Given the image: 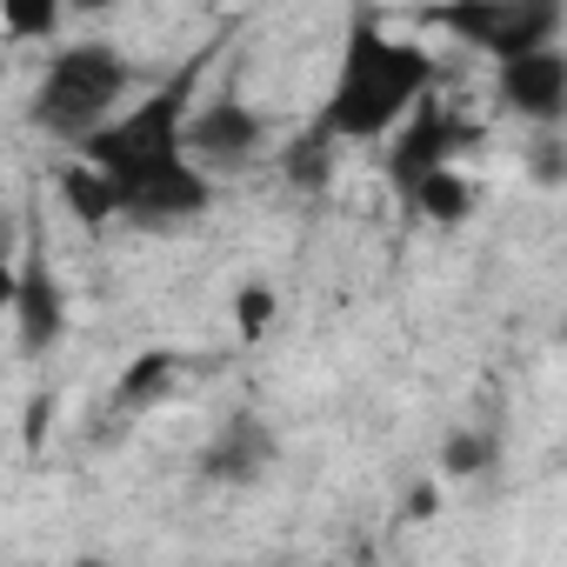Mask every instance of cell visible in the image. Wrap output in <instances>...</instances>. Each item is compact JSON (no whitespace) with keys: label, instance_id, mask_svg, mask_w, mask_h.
<instances>
[{"label":"cell","instance_id":"obj_5","mask_svg":"<svg viewBox=\"0 0 567 567\" xmlns=\"http://www.w3.org/2000/svg\"><path fill=\"white\" fill-rule=\"evenodd\" d=\"M14 321V267H0V328Z\"/></svg>","mask_w":567,"mask_h":567},{"label":"cell","instance_id":"obj_4","mask_svg":"<svg viewBox=\"0 0 567 567\" xmlns=\"http://www.w3.org/2000/svg\"><path fill=\"white\" fill-rule=\"evenodd\" d=\"M14 308H21V341L28 348H48L61 334V295H54V280H48L41 260H28L14 274Z\"/></svg>","mask_w":567,"mask_h":567},{"label":"cell","instance_id":"obj_1","mask_svg":"<svg viewBox=\"0 0 567 567\" xmlns=\"http://www.w3.org/2000/svg\"><path fill=\"white\" fill-rule=\"evenodd\" d=\"M427 87V54L401 48V41H354V54L341 61V87L328 101V134H388L394 121L414 114Z\"/></svg>","mask_w":567,"mask_h":567},{"label":"cell","instance_id":"obj_6","mask_svg":"<svg viewBox=\"0 0 567 567\" xmlns=\"http://www.w3.org/2000/svg\"><path fill=\"white\" fill-rule=\"evenodd\" d=\"M81 567H107V560H81Z\"/></svg>","mask_w":567,"mask_h":567},{"label":"cell","instance_id":"obj_2","mask_svg":"<svg viewBox=\"0 0 567 567\" xmlns=\"http://www.w3.org/2000/svg\"><path fill=\"white\" fill-rule=\"evenodd\" d=\"M127 87H134V74H127V61H121L114 48H61V54H48V68H41L34 121H41L54 141L87 147V141L127 107Z\"/></svg>","mask_w":567,"mask_h":567},{"label":"cell","instance_id":"obj_3","mask_svg":"<svg viewBox=\"0 0 567 567\" xmlns=\"http://www.w3.org/2000/svg\"><path fill=\"white\" fill-rule=\"evenodd\" d=\"M560 94H567V61L554 48H527V54H507V101L534 121H554L560 114Z\"/></svg>","mask_w":567,"mask_h":567}]
</instances>
